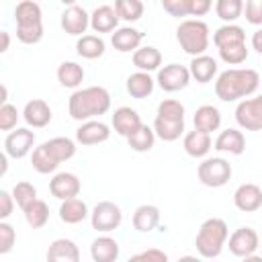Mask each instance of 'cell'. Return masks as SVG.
<instances>
[{
	"label": "cell",
	"mask_w": 262,
	"mask_h": 262,
	"mask_svg": "<svg viewBox=\"0 0 262 262\" xmlns=\"http://www.w3.org/2000/svg\"><path fill=\"white\" fill-rule=\"evenodd\" d=\"M158 117L166 119H184V104L174 98H166L158 104Z\"/></svg>",
	"instance_id": "obj_42"
},
{
	"label": "cell",
	"mask_w": 262,
	"mask_h": 262,
	"mask_svg": "<svg viewBox=\"0 0 262 262\" xmlns=\"http://www.w3.org/2000/svg\"><path fill=\"white\" fill-rule=\"evenodd\" d=\"M108 108H111V94L102 86H88L76 90L68 102V111L74 121H88L92 117L104 115Z\"/></svg>",
	"instance_id": "obj_2"
},
{
	"label": "cell",
	"mask_w": 262,
	"mask_h": 262,
	"mask_svg": "<svg viewBox=\"0 0 262 262\" xmlns=\"http://www.w3.org/2000/svg\"><path fill=\"white\" fill-rule=\"evenodd\" d=\"M141 117L137 115V111H133L131 106H119L113 113V127L119 135L129 137L131 133H135L141 127Z\"/></svg>",
	"instance_id": "obj_16"
},
{
	"label": "cell",
	"mask_w": 262,
	"mask_h": 262,
	"mask_svg": "<svg viewBox=\"0 0 262 262\" xmlns=\"http://www.w3.org/2000/svg\"><path fill=\"white\" fill-rule=\"evenodd\" d=\"M160 223V209L156 205H139L133 213V227L141 233H147L156 229Z\"/></svg>",
	"instance_id": "obj_28"
},
{
	"label": "cell",
	"mask_w": 262,
	"mask_h": 262,
	"mask_svg": "<svg viewBox=\"0 0 262 262\" xmlns=\"http://www.w3.org/2000/svg\"><path fill=\"white\" fill-rule=\"evenodd\" d=\"M12 196H14V201H16V205L25 211L35 199H37V188L31 184V182H16L14 184V188H12Z\"/></svg>",
	"instance_id": "obj_41"
},
{
	"label": "cell",
	"mask_w": 262,
	"mask_h": 262,
	"mask_svg": "<svg viewBox=\"0 0 262 262\" xmlns=\"http://www.w3.org/2000/svg\"><path fill=\"white\" fill-rule=\"evenodd\" d=\"M59 2H63V4H68V6H72L76 0H59Z\"/></svg>",
	"instance_id": "obj_53"
},
{
	"label": "cell",
	"mask_w": 262,
	"mask_h": 262,
	"mask_svg": "<svg viewBox=\"0 0 262 262\" xmlns=\"http://www.w3.org/2000/svg\"><path fill=\"white\" fill-rule=\"evenodd\" d=\"M227 235H229V229L223 219L211 217V219L203 221V225L199 227V233L194 237L196 252L203 258H217L227 242Z\"/></svg>",
	"instance_id": "obj_3"
},
{
	"label": "cell",
	"mask_w": 262,
	"mask_h": 262,
	"mask_svg": "<svg viewBox=\"0 0 262 262\" xmlns=\"http://www.w3.org/2000/svg\"><path fill=\"white\" fill-rule=\"evenodd\" d=\"M160 63H162V53L154 45L137 47L133 51V66L141 72H154L160 68Z\"/></svg>",
	"instance_id": "obj_29"
},
{
	"label": "cell",
	"mask_w": 262,
	"mask_h": 262,
	"mask_svg": "<svg viewBox=\"0 0 262 262\" xmlns=\"http://www.w3.org/2000/svg\"><path fill=\"white\" fill-rule=\"evenodd\" d=\"M190 70L180 63H168L158 72V84L166 92H178L188 86L190 82Z\"/></svg>",
	"instance_id": "obj_8"
},
{
	"label": "cell",
	"mask_w": 262,
	"mask_h": 262,
	"mask_svg": "<svg viewBox=\"0 0 262 262\" xmlns=\"http://www.w3.org/2000/svg\"><path fill=\"white\" fill-rule=\"evenodd\" d=\"M57 80L63 88H78L84 80V68L76 61H63L57 68Z\"/></svg>",
	"instance_id": "obj_32"
},
{
	"label": "cell",
	"mask_w": 262,
	"mask_h": 262,
	"mask_svg": "<svg viewBox=\"0 0 262 262\" xmlns=\"http://www.w3.org/2000/svg\"><path fill=\"white\" fill-rule=\"evenodd\" d=\"M215 12L221 20L233 23L244 12V0H217L215 2Z\"/></svg>",
	"instance_id": "obj_38"
},
{
	"label": "cell",
	"mask_w": 262,
	"mask_h": 262,
	"mask_svg": "<svg viewBox=\"0 0 262 262\" xmlns=\"http://www.w3.org/2000/svg\"><path fill=\"white\" fill-rule=\"evenodd\" d=\"M16 242V233H14V227L6 221L0 223V254H8L12 250Z\"/></svg>",
	"instance_id": "obj_45"
},
{
	"label": "cell",
	"mask_w": 262,
	"mask_h": 262,
	"mask_svg": "<svg viewBox=\"0 0 262 262\" xmlns=\"http://www.w3.org/2000/svg\"><path fill=\"white\" fill-rule=\"evenodd\" d=\"M199 180L209 188H219L231 178V164L225 158H207L199 164Z\"/></svg>",
	"instance_id": "obj_5"
},
{
	"label": "cell",
	"mask_w": 262,
	"mask_h": 262,
	"mask_svg": "<svg viewBox=\"0 0 262 262\" xmlns=\"http://www.w3.org/2000/svg\"><path fill=\"white\" fill-rule=\"evenodd\" d=\"M23 119L29 127H35V129H41L45 125L51 123V108L45 100L41 98H33L25 104V111H23Z\"/></svg>",
	"instance_id": "obj_15"
},
{
	"label": "cell",
	"mask_w": 262,
	"mask_h": 262,
	"mask_svg": "<svg viewBox=\"0 0 262 262\" xmlns=\"http://www.w3.org/2000/svg\"><path fill=\"white\" fill-rule=\"evenodd\" d=\"M90 27V14L82 8V6H68L61 14V29L68 35L74 37H82V33H86V29Z\"/></svg>",
	"instance_id": "obj_11"
},
{
	"label": "cell",
	"mask_w": 262,
	"mask_h": 262,
	"mask_svg": "<svg viewBox=\"0 0 262 262\" xmlns=\"http://www.w3.org/2000/svg\"><path fill=\"white\" fill-rule=\"evenodd\" d=\"M119 25V14L113 6H98L90 14V27L94 33H111Z\"/></svg>",
	"instance_id": "obj_23"
},
{
	"label": "cell",
	"mask_w": 262,
	"mask_h": 262,
	"mask_svg": "<svg viewBox=\"0 0 262 262\" xmlns=\"http://www.w3.org/2000/svg\"><path fill=\"white\" fill-rule=\"evenodd\" d=\"M143 41V33L133 29V27H121V29H115V33L111 35V43L117 51L121 53H129V51H135L139 47V43Z\"/></svg>",
	"instance_id": "obj_17"
},
{
	"label": "cell",
	"mask_w": 262,
	"mask_h": 262,
	"mask_svg": "<svg viewBox=\"0 0 262 262\" xmlns=\"http://www.w3.org/2000/svg\"><path fill=\"white\" fill-rule=\"evenodd\" d=\"M244 12H246V20L250 25L262 27V0H248L244 6Z\"/></svg>",
	"instance_id": "obj_46"
},
{
	"label": "cell",
	"mask_w": 262,
	"mask_h": 262,
	"mask_svg": "<svg viewBox=\"0 0 262 262\" xmlns=\"http://www.w3.org/2000/svg\"><path fill=\"white\" fill-rule=\"evenodd\" d=\"M8 43H10V37H8V33H6V31H2V49H0L2 53L8 49Z\"/></svg>",
	"instance_id": "obj_52"
},
{
	"label": "cell",
	"mask_w": 262,
	"mask_h": 262,
	"mask_svg": "<svg viewBox=\"0 0 262 262\" xmlns=\"http://www.w3.org/2000/svg\"><path fill=\"white\" fill-rule=\"evenodd\" d=\"M76 51L84 59H96L104 53V41L98 35H82L76 43Z\"/></svg>",
	"instance_id": "obj_34"
},
{
	"label": "cell",
	"mask_w": 262,
	"mask_h": 262,
	"mask_svg": "<svg viewBox=\"0 0 262 262\" xmlns=\"http://www.w3.org/2000/svg\"><path fill=\"white\" fill-rule=\"evenodd\" d=\"M16 123H18L16 106L10 104V102H2V106H0V129L2 131H10V129L16 127Z\"/></svg>",
	"instance_id": "obj_43"
},
{
	"label": "cell",
	"mask_w": 262,
	"mask_h": 262,
	"mask_svg": "<svg viewBox=\"0 0 262 262\" xmlns=\"http://www.w3.org/2000/svg\"><path fill=\"white\" fill-rule=\"evenodd\" d=\"M111 137V129L106 123L102 121H84L78 129H76V141L82 145H96L102 143Z\"/></svg>",
	"instance_id": "obj_13"
},
{
	"label": "cell",
	"mask_w": 262,
	"mask_h": 262,
	"mask_svg": "<svg viewBox=\"0 0 262 262\" xmlns=\"http://www.w3.org/2000/svg\"><path fill=\"white\" fill-rule=\"evenodd\" d=\"M260 84V76L252 68H231L217 76L215 94L223 102H233L237 98L250 96L256 92Z\"/></svg>",
	"instance_id": "obj_1"
},
{
	"label": "cell",
	"mask_w": 262,
	"mask_h": 262,
	"mask_svg": "<svg viewBox=\"0 0 262 262\" xmlns=\"http://www.w3.org/2000/svg\"><path fill=\"white\" fill-rule=\"evenodd\" d=\"M131 260H151V262H166V260H168V254H166V252H162V250H156V248H151V250H145V252H139V254H135Z\"/></svg>",
	"instance_id": "obj_50"
},
{
	"label": "cell",
	"mask_w": 262,
	"mask_h": 262,
	"mask_svg": "<svg viewBox=\"0 0 262 262\" xmlns=\"http://www.w3.org/2000/svg\"><path fill=\"white\" fill-rule=\"evenodd\" d=\"M213 43L215 47H223V45H233V43H246V33L242 27L227 23L223 27H219L213 35Z\"/></svg>",
	"instance_id": "obj_33"
},
{
	"label": "cell",
	"mask_w": 262,
	"mask_h": 262,
	"mask_svg": "<svg viewBox=\"0 0 262 262\" xmlns=\"http://www.w3.org/2000/svg\"><path fill=\"white\" fill-rule=\"evenodd\" d=\"M90 256L94 262H115L119 258V244L108 235H100L90 246Z\"/></svg>",
	"instance_id": "obj_25"
},
{
	"label": "cell",
	"mask_w": 262,
	"mask_h": 262,
	"mask_svg": "<svg viewBox=\"0 0 262 262\" xmlns=\"http://www.w3.org/2000/svg\"><path fill=\"white\" fill-rule=\"evenodd\" d=\"M176 39L180 43V47L184 49V53L188 55H203L205 49L209 47V27L207 23L199 20V18H188L182 20L176 29Z\"/></svg>",
	"instance_id": "obj_4"
},
{
	"label": "cell",
	"mask_w": 262,
	"mask_h": 262,
	"mask_svg": "<svg viewBox=\"0 0 262 262\" xmlns=\"http://www.w3.org/2000/svg\"><path fill=\"white\" fill-rule=\"evenodd\" d=\"M115 10L119 18L127 23H135L143 16V2L141 0H115Z\"/></svg>",
	"instance_id": "obj_37"
},
{
	"label": "cell",
	"mask_w": 262,
	"mask_h": 262,
	"mask_svg": "<svg viewBox=\"0 0 262 262\" xmlns=\"http://www.w3.org/2000/svg\"><path fill=\"white\" fill-rule=\"evenodd\" d=\"M47 260H51V262H78L80 260V250L72 239L59 237L49 246Z\"/></svg>",
	"instance_id": "obj_22"
},
{
	"label": "cell",
	"mask_w": 262,
	"mask_h": 262,
	"mask_svg": "<svg viewBox=\"0 0 262 262\" xmlns=\"http://www.w3.org/2000/svg\"><path fill=\"white\" fill-rule=\"evenodd\" d=\"M45 143L49 145V149L55 154V158L59 162H66V160L76 156V143L70 137H53V139H49Z\"/></svg>",
	"instance_id": "obj_40"
},
{
	"label": "cell",
	"mask_w": 262,
	"mask_h": 262,
	"mask_svg": "<svg viewBox=\"0 0 262 262\" xmlns=\"http://www.w3.org/2000/svg\"><path fill=\"white\" fill-rule=\"evenodd\" d=\"M252 47L262 55V29H258V31L252 35Z\"/></svg>",
	"instance_id": "obj_51"
},
{
	"label": "cell",
	"mask_w": 262,
	"mask_h": 262,
	"mask_svg": "<svg viewBox=\"0 0 262 262\" xmlns=\"http://www.w3.org/2000/svg\"><path fill=\"white\" fill-rule=\"evenodd\" d=\"M127 92L133 98H145L154 92V80L149 76V72H135L127 78Z\"/></svg>",
	"instance_id": "obj_31"
},
{
	"label": "cell",
	"mask_w": 262,
	"mask_h": 262,
	"mask_svg": "<svg viewBox=\"0 0 262 262\" xmlns=\"http://www.w3.org/2000/svg\"><path fill=\"white\" fill-rule=\"evenodd\" d=\"M16 37L25 45H35L43 39V25L37 27H16Z\"/></svg>",
	"instance_id": "obj_44"
},
{
	"label": "cell",
	"mask_w": 262,
	"mask_h": 262,
	"mask_svg": "<svg viewBox=\"0 0 262 262\" xmlns=\"http://www.w3.org/2000/svg\"><path fill=\"white\" fill-rule=\"evenodd\" d=\"M35 145V133L31 129H16V131H10L4 139V151L8 154V158H14V160H20L25 158Z\"/></svg>",
	"instance_id": "obj_10"
},
{
	"label": "cell",
	"mask_w": 262,
	"mask_h": 262,
	"mask_svg": "<svg viewBox=\"0 0 262 262\" xmlns=\"http://www.w3.org/2000/svg\"><path fill=\"white\" fill-rule=\"evenodd\" d=\"M192 121H194V129L211 133V131H217L221 127V113L213 104H203L194 111Z\"/></svg>",
	"instance_id": "obj_21"
},
{
	"label": "cell",
	"mask_w": 262,
	"mask_h": 262,
	"mask_svg": "<svg viewBox=\"0 0 262 262\" xmlns=\"http://www.w3.org/2000/svg\"><path fill=\"white\" fill-rule=\"evenodd\" d=\"M14 20L16 27H37L43 25V12L41 6L33 0H23L14 8Z\"/></svg>",
	"instance_id": "obj_19"
},
{
	"label": "cell",
	"mask_w": 262,
	"mask_h": 262,
	"mask_svg": "<svg viewBox=\"0 0 262 262\" xmlns=\"http://www.w3.org/2000/svg\"><path fill=\"white\" fill-rule=\"evenodd\" d=\"M233 205L244 213L258 211L262 207V188L252 182L239 184L233 192Z\"/></svg>",
	"instance_id": "obj_12"
},
{
	"label": "cell",
	"mask_w": 262,
	"mask_h": 262,
	"mask_svg": "<svg viewBox=\"0 0 262 262\" xmlns=\"http://www.w3.org/2000/svg\"><path fill=\"white\" fill-rule=\"evenodd\" d=\"M154 131L162 141H176L184 133V119H166L156 115Z\"/></svg>",
	"instance_id": "obj_27"
},
{
	"label": "cell",
	"mask_w": 262,
	"mask_h": 262,
	"mask_svg": "<svg viewBox=\"0 0 262 262\" xmlns=\"http://www.w3.org/2000/svg\"><path fill=\"white\" fill-rule=\"evenodd\" d=\"M162 8L170 16H186L188 14V0H162Z\"/></svg>",
	"instance_id": "obj_47"
},
{
	"label": "cell",
	"mask_w": 262,
	"mask_h": 262,
	"mask_svg": "<svg viewBox=\"0 0 262 262\" xmlns=\"http://www.w3.org/2000/svg\"><path fill=\"white\" fill-rule=\"evenodd\" d=\"M235 121L246 131H260L262 129V94L242 100L235 106Z\"/></svg>",
	"instance_id": "obj_7"
},
{
	"label": "cell",
	"mask_w": 262,
	"mask_h": 262,
	"mask_svg": "<svg viewBox=\"0 0 262 262\" xmlns=\"http://www.w3.org/2000/svg\"><path fill=\"white\" fill-rule=\"evenodd\" d=\"M82 184H80V178L72 172H59L51 178L49 182V190L55 199L59 201H66V199H72V196H78Z\"/></svg>",
	"instance_id": "obj_14"
},
{
	"label": "cell",
	"mask_w": 262,
	"mask_h": 262,
	"mask_svg": "<svg viewBox=\"0 0 262 262\" xmlns=\"http://www.w3.org/2000/svg\"><path fill=\"white\" fill-rule=\"evenodd\" d=\"M260 246V237L252 227H237L229 235V252L239 258L252 256Z\"/></svg>",
	"instance_id": "obj_9"
},
{
	"label": "cell",
	"mask_w": 262,
	"mask_h": 262,
	"mask_svg": "<svg viewBox=\"0 0 262 262\" xmlns=\"http://www.w3.org/2000/svg\"><path fill=\"white\" fill-rule=\"evenodd\" d=\"M154 141H156V131L147 125H141L135 133L127 137V143L133 151H149L154 147Z\"/></svg>",
	"instance_id": "obj_36"
},
{
	"label": "cell",
	"mask_w": 262,
	"mask_h": 262,
	"mask_svg": "<svg viewBox=\"0 0 262 262\" xmlns=\"http://www.w3.org/2000/svg\"><path fill=\"white\" fill-rule=\"evenodd\" d=\"M213 0H188V14L192 16H203L211 10Z\"/></svg>",
	"instance_id": "obj_49"
},
{
	"label": "cell",
	"mask_w": 262,
	"mask_h": 262,
	"mask_svg": "<svg viewBox=\"0 0 262 262\" xmlns=\"http://www.w3.org/2000/svg\"><path fill=\"white\" fill-rule=\"evenodd\" d=\"M88 215H90V213H88L86 203H84L82 199H78V196L66 199V201H61V205H59V219H61L63 223L76 225V223L84 221Z\"/></svg>",
	"instance_id": "obj_24"
},
{
	"label": "cell",
	"mask_w": 262,
	"mask_h": 262,
	"mask_svg": "<svg viewBox=\"0 0 262 262\" xmlns=\"http://www.w3.org/2000/svg\"><path fill=\"white\" fill-rule=\"evenodd\" d=\"M31 164H33V168H35L39 174H49V172H53L61 162L55 158V154L49 149L47 143H41V145H37V147L33 149Z\"/></svg>",
	"instance_id": "obj_30"
},
{
	"label": "cell",
	"mask_w": 262,
	"mask_h": 262,
	"mask_svg": "<svg viewBox=\"0 0 262 262\" xmlns=\"http://www.w3.org/2000/svg\"><path fill=\"white\" fill-rule=\"evenodd\" d=\"M219 51V57L229 63V66H239L248 59V47L246 43H233V45H223V47H217Z\"/></svg>",
	"instance_id": "obj_39"
},
{
	"label": "cell",
	"mask_w": 262,
	"mask_h": 262,
	"mask_svg": "<svg viewBox=\"0 0 262 262\" xmlns=\"http://www.w3.org/2000/svg\"><path fill=\"white\" fill-rule=\"evenodd\" d=\"M123 221V213L119 209V205L111 203V201H100L92 213H90V223L96 231H102V233H108V231H115Z\"/></svg>",
	"instance_id": "obj_6"
},
{
	"label": "cell",
	"mask_w": 262,
	"mask_h": 262,
	"mask_svg": "<svg viewBox=\"0 0 262 262\" xmlns=\"http://www.w3.org/2000/svg\"><path fill=\"white\" fill-rule=\"evenodd\" d=\"M23 213H25L27 223H29L33 229H41V227L47 223V219H49V207H47V203L41 201V199H35Z\"/></svg>",
	"instance_id": "obj_35"
},
{
	"label": "cell",
	"mask_w": 262,
	"mask_h": 262,
	"mask_svg": "<svg viewBox=\"0 0 262 262\" xmlns=\"http://www.w3.org/2000/svg\"><path fill=\"white\" fill-rule=\"evenodd\" d=\"M215 149L223 151V154H231V156H239L246 149V137L242 131L237 129H225L217 135L215 139Z\"/></svg>",
	"instance_id": "obj_18"
},
{
	"label": "cell",
	"mask_w": 262,
	"mask_h": 262,
	"mask_svg": "<svg viewBox=\"0 0 262 262\" xmlns=\"http://www.w3.org/2000/svg\"><path fill=\"white\" fill-rule=\"evenodd\" d=\"M14 196L8 190H0V219H8L12 213V205H14Z\"/></svg>",
	"instance_id": "obj_48"
},
{
	"label": "cell",
	"mask_w": 262,
	"mask_h": 262,
	"mask_svg": "<svg viewBox=\"0 0 262 262\" xmlns=\"http://www.w3.org/2000/svg\"><path fill=\"white\" fill-rule=\"evenodd\" d=\"M182 147L190 158H205L211 149V133H205V131H199V129L188 131L184 135Z\"/></svg>",
	"instance_id": "obj_20"
},
{
	"label": "cell",
	"mask_w": 262,
	"mask_h": 262,
	"mask_svg": "<svg viewBox=\"0 0 262 262\" xmlns=\"http://www.w3.org/2000/svg\"><path fill=\"white\" fill-rule=\"evenodd\" d=\"M190 76L199 82V84H207L213 80V76L217 74V61L209 55H194L190 61Z\"/></svg>",
	"instance_id": "obj_26"
}]
</instances>
